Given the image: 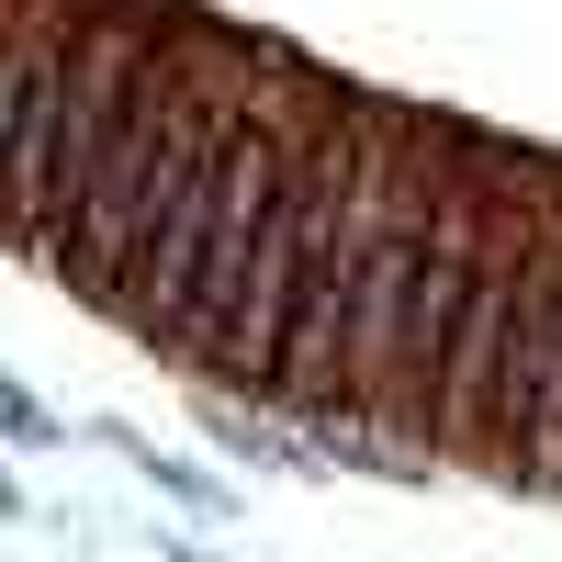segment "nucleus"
Returning <instances> with one entry per match:
<instances>
[{
    "label": "nucleus",
    "instance_id": "f257e3e1",
    "mask_svg": "<svg viewBox=\"0 0 562 562\" xmlns=\"http://www.w3.org/2000/svg\"><path fill=\"white\" fill-rule=\"evenodd\" d=\"M349 169H360V147H349L338 124L293 147V180H281V203H270L259 248H248L237 326H225V349H214V371H237L248 394L281 383V349H293V315H304V281H315V248H326V214L349 203Z\"/></svg>",
    "mask_w": 562,
    "mask_h": 562
},
{
    "label": "nucleus",
    "instance_id": "f03ea898",
    "mask_svg": "<svg viewBox=\"0 0 562 562\" xmlns=\"http://www.w3.org/2000/svg\"><path fill=\"white\" fill-rule=\"evenodd\" d=\"M405 192L416 180H394L383 158L360 147V169H349V203L326 214V248H315V281H304V315H293V349H281V405H304V416H338L349 405V304H360V259H371V237L405 214Z\"/></svg>",
    "mask_w": 562,
    "mask_h": 562
},
{
    "label": "nucleus",
    "instance_id": "7ed1b4c3",
    "mask_svg": "<svg viewBox=\"0 0 562 562\" xmlns=\"http://www.w3.org/2000/svg\"><path fill=\"white\" fill-rule=\"evenodd\" d=\"M529 237L540 225L506 214L495 248H484V281L450 326V360H439V394H428V439L439 450H484V405H495V371H506V326H518V293H529Z\"/></svg>",
    "mask_w": 562,
    "mask_h": 562
},
{
    "label": "nucleus",
    "instance_id": "20e7f679",
    "mask_svg": "<svg viewBox=\"0 0 562 562\" xmlns=\"http://www.w3.org/2000/svg\"><path fill=\"white\" fill-rule=\"evenodd\" d=\"M68 45H79V12H68V0H23V12H12V45H0V180H12L23 113H34V90L68 68Z\"/></svg>",
    "mask_w": 562,
    "mask_h": 562
},
{
    "label": "nucleus",
    "instance_id": "39448f33",
    "mask_svg": "<svg viewBox=\"0 0 562 562\" xmlns=\"http://www.w3.org/2000/svg\"><path fill=\"white\" fill-rule=\"evenodd\" d=\"M518 473L529 484H562V270H551V293H540V405H529Z\"/></svg>",
    "mask_w": 562,
    "mask_h": 562
},
{
    "label": "nucleus",
    "instance_id": "423d86ee",
    "mask_svg": "<svg viewBox=\"0 0 562 562\" xmlns=\"http://www.w3.org/2000/svg\"><path fill=\"white\" fill-rule=\"evenodd\" d=\"M113 450H135V473H147V484H169V495H192V506H225V484L214 473H192V461H169V450H147V439H135V428H102Z\"/></svg>",
    "mask_w": 562,
    "mask_h": 562
},
{
    "label": "nucleus",
    "instance_id": "0eeeda50",
    "mask_svg": "<svg viewBox=\"0 0 562 562\" xmlns=\"http://www.w3.org/2000/svg\"><path fill=\"white\" fill-rule=\"evenodd\" d=\"M0 439H23V450H45V439H57V416H45V405L12 383V371H0Z\"/></svg>",
    "mask_w": 562,
    "mask_h": 562
},
{
    "label": "nucleus",
    "instance_id": "6e6552de",
    "mask_svg": "<svg viewBox=\"0 0 562 562\" xmlns=\"http://www.w3.org/2000/svg\"><path fill=\"white\" fill-rule=\"evenodd\" d=\"M12 506H23V484H12V461H0V518H12Z\"/></svg>",
    "mask_w": 562,
    "mask_h": 562
},
{
    "label": "nucleus",
    "instance_id": "1a4fd4ad",
    "mask_svg": "<svg viewBox=\"0 0 562 562\" xmlns=\"http://www.w3.org/2000/svg\"><path fill=\"white\" fill-rule=\"evenodd\" d=\"M0 45H12V0H0Z\"/></svg>",
    "mask_w": 562,
    "mask_h": 562
},
{
    "label": "nucleus",
    "instance_id": "9d476101",
    "mask_svg": "<svg viewBox=\"0 0 562 562\" xmlns=\"http://www.w3.org/2000/svg\"><path fill=\"white\" fill-rule=\"evenodd\" d=\"M180 562H203V551H180Z\"/></svg>",
    "mask_w": 562,
    "mask_h": 562
}]
</instances>
